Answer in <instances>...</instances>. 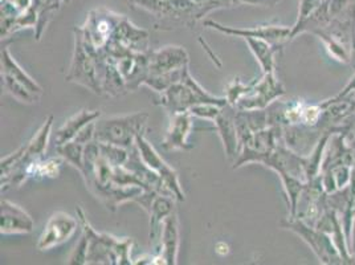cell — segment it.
Segmentation results:
<instances>
[{
    "instance_id": "7402d4cb",
    "label": "cell",
    "mask_w": 355,
    "mask_h": 265,
    "mask_svg": "<svg viewBox=\"0 0 355 265\" xmlns=\"http://www.w3.org/2000/svg\"><path fill=\"white\" fill-rule=\"evenodd\" d=\"M175 198L164 194H158L151 207L148 210L150 215V241L151 244L157 248L159 247V240H161V234H162L163 223L166 218L175 211Z\"/></svg>"
},
{
    "instance_id": "9a60e30c",
    "label": "cell",
    "mask_w": 355,
    "mask_h": 265,
    "mask_svg": "<svg viewBox=\"0 0 355 265\" xmlns=\"http://www.w3.org/2000/svg\"><path fill=\"white\" fill-rule=\"evenodd\" d=\"M190 64L189 52L179 45H166L148 52V76L182 71Z\"/></svg>"
},
{
    "instance_id": "4fadbf2b",
    "label": "cell",
    "mask_w": 355,
    "mask_h": 265,
    "mask_svg": "<svg viewBox=\"0 0 355 265\" xmlns=\"http://www.w3.org/2000/svg\"><path fill=\"white\" fill-rule=\"evenodd\" d=\"M121 17L122 15L106 8H96L89 12L81 31L87 42L97 52L103 51L110 42Z\"/></svg>"
},
{
    "instance_id": "d6a6232c",
    "label": "cell",
    "mask_w": 355,
    "mask_h": 265,
    "mask_svg": "<svg viewBox=\"0 0 355 265\" xmlns=\"http://www.w3.org/2000/svg\"><path fill=\"white\" fill-rule=\"evenodd\" d=\"M327 0H300L298 7V16L295 24H301L306 19H309L313 14H315Z\"/></svg>"
},
{
    "instance_id": "5b68a950",
    "label": "cell",
    "mask_w": 355,
    "mask_h": 265,
    "mask_svg": "<svg viewBox=\"0 0 355 265\" xmlns=\"http://www.w3.org/2000/svg\"><path fill=\"white\" fill-rule=\"evenodd\" d=\"M73 32V56L65 80L89 89L96 94H103L98 77V52L87 42L81 27H76Z\"/></svg>"
},
{
    "instance_id": "ffe728a7",
    "label": "cell",
    "mask_w": 355,
    "mask_h": 265,
    "mask_svg": "<svg viewBox=\"0 0 355 265\" xmlns=\"http://www.w3.org/2000/svg\"><path fill=\"white\" fill-rule=\"evenodd\" d=\"M116 61L129 92H135L145 84L148 76V52H129Z\"/></svg>"
},
{
    "instance_id": "603a6c76",
    "label": "cell",
    "mask_w": 355,
    "mask_h": 265,
    "mask_svg": "<svg viewBox=\"0 0 355 265\" xmlns=\"http://www.w3.org/2000/svg\"><path fill=\"white\" fill-rule=\"evenodd\" d=\"M179 219H178L177 210L170 214L163 223L162 234L159 240L158 253H161L166 265H175L178 263V252H179Z\"/></svg>"
},
{
    "instance_id": "e0dca14e",
    "label": "cell",
    "mask_w": 355,
    "mask_h": 265,
    "mask_svg": "<svg viewBox=\"0 0 355 265\" xmlns=\"http://www.w3.org/2000/svg\"><path fill=\"white\" fill-rule=\"evenodd\" d=\"M110 43L119 45V48L130 52H150L148 31L137 27L125 15H122L119 19V24L110 39Z\"/></svg>"
},
{
    "instance_id": "7a4b0ae2",
    "label": "cell",
    "mask_w": 355,
    "mask_h": 265,
    "mask_svg": "<svg viewBox=\"0 0 355 265\" xmlns=\"http://www.w3.org/2000/svg\"><path fill=\"white\" fill-rule=\"evenodd\" d=\"M53 128V116L45 119L40 129L27 142L20 146V157L8 170L1 171V191L8 189H19L28 178L31 167L39 161L44 160L45 151L49 144V138Z\"/></svg>"
},
{
    "instance_id": "ba28073f",
    "label": "cell",
    "mask_w": 355,
    "mask_h": 265,
    "mask_svg": "<svg viewBox=\"0 0 355 265\" xmlns=\"http://www.w3.org/2000/svg\"><path fill=\"white\" fill-rule=\"evenodd\" d=\"M280 142V129L275 125H269L266 129L252 132L239 146L236 160L234 161V170L251 163L263 164Z\"/></svg>"
},
{
    "instance_id": "4dcf8cb0",
    "label": "cell",
    "mask_w": 355,
    "mask_h": 265,
    "mask_svg": "<svg viewBox=\"0 0 355 265\" xmlns=\"http://www.w3.org/2000/svg\"><path fill=\"white\" fill-rule=\"evenodd\" d=\"M89 239L88 236L83 232L78 243L74 246V250L68 257V264L72 265H87L88 259Z\"/></svg>"
},
{
    "instance_id": "4316f807",
    "label": "cell",
    "mask_w": 355,
    "mask_h": 265,
    "mask_svg": "<svg viewBox=\"0 0 355 265\" xmlns=\"http://www.w3.org/2000/svg\"><path fill=\"white\" fill-rule=\"evenodd\" d=\"M279 177L282 179V187H284V191L286 195V200H288V206H289V216H295L298 199L302 194L306 182H304L300 178L289 176V174H279Z\"/></svg>"
},
{
    "instance_id": "8fae6325",
    "label": "cell",
    "mask_w": 355,
    "mask_h": 265,
    "mask_svg": "<svg viewBox=\"0 0 355 265\" xmlns=\"http://www.w3.org/2000/svg\"><path fill=\"white\" fill-rule=\"evenodd\" d=\"M286 94L282 81L276 77V72L263 74L259 80H253L248 93L236 103L237 109H266L272 103L282 100Z\"/></svg>"
},
{
    "instance_id": "ac0fdd59",
    "label": "cell",
    "mask_w": 355,
    "mask_h": 265,
    "mask_svg": "<svg viewBox=\"0 0 355 265\" xmlns=\"http://www.w3.org/2000/svg\"><path fill=\"white\" fill-rule=\"evenodd\" d=\"M1 221L0 232L1 235H21L31 234L33 231V219L23 207L16 205L11 200L1 199Z\"/></svg>"
},
{
    "instance_id": "52a82bcc",
    "label": "cell",
    "mask_w": 355,
    "mask_h": 265,
    "mask_svg": "<svg viewBox=\"0 0 355 265\" xmlns=\"http://www.w3.org/2000/svg\"><path fill=\"white\" fill-rule=\"evenodd\" d=\"M280 227L300 236L302 241L315 255V257L321 264H345L334 240L324 231L306 224L305 221L298 218H292V216H288L286 219L280 221Z\"/></svg>"
},
{
    "instance_id": "8992f818",
    "label": "cell",
    "mask_w": 355,
    "mask_h": 265,
    "mask_svg": "<svg viewBox=\"0 0 355 265\" xmlns=\"http://www.w3.org/2000/svg\"><path fill=\"white\" fill-rule=\"evenodd\" d=\"M1 83L4 90L19 103H40L44 90L16 61L8 46L1 49Z\"/></svg>"
},
{
    "instance_id": "3957f363",
    "label": "cell",
    "mask_w": 355,
    "mask_h": 265,
    "mask_svg": "<svg viewBox=\"0 0 355 265\" xmlns=\"http://www.w3.org/2000/svg\"><path fill=\"white\" fill-rule=\"evenodd\" d=\"M161 94L157 105L162 106L170 114L179 112H189L193 105L198 103H215L219 106H227L228 101L225 97H216L208 93L196 80L193 78L190 69L184 74L183 78L166 89Z\"/></svg>"
},
{
    "instance_id": "836d02e7",
    "label": "cell",
    "mask_w": 355,
    "mask_h": 265,
    "mask_svg": "<svg viewBox=\"0 0 355 265\" xmlns=\"http://www.w3.org/2000/svg\"><path fill=\"white\" fill-rule=\"evenodd\" d=\"M0 1H6L10 6H12L19 12H24L30 7L32 0H0Z\"/></svg>"
},
{
    "instance_id": "5bb4252c",
    "label": "cell",
    "mask_w": 355,
    "mask_h": 265,
    "mask_svg": "<svg viewBox=\"0 0 355 265\" xmlns=\"http://www.w3.org/2000/svg\"><path fill=\"white\" fill-rule=\"evenodd\" d=\"M78 225V218L76 219L67 212L58 211L52 214L45 224L42 235L39 236L36 248L39 250H52L68 241L76 234Z\"/></svg>"
},
{
    "instance_id": "d4e9b609",
    "label": "cell",
    "mask_w": 355,
    "mask_h": 265,
    "mask_svg": "<svg viewBox=\"0 0 355 265\" xmlns=\"http://www.w3.org/2000/svg\"><path fill=\"white\" fill-rule=\"evenodd\" d=\"M245 43L250 46L254 59L257 60L263 74H272L276 72V61L275 56L280 52L276 46L268 43L261 39H252L247 37L244 39Z\"/></svg>"
},
{
    "instance_id": "484cf974",
    "label": "cell",
    "mask_w": 355,
    "mask_h": 265,
    "mask_svg": "<svg viewBox=\"0 0 355 265\" xmlns=\"http://www.w3.org/2000/svg\"><path fill=\"white\" fill-rule=\"evenodd\" d=\"M62 0H32L31 8L37 15V23L35 27V37L37 42L42 40L48 24L52 22V19L58 14L61 7Z\"/></svg>"
},
{
    "instance_id": "2e32d148",
    "label": "cell",
    "mask_w": 355,
    "mask_h": 265,
    "mask_svg": "<svg viewBox=\"0 0 355 265\" xmlns=\"http://www.w3.org/2000/svg\"><path fill=\"white\" fill-rule=\"evenodd\" d=\"M170 116V123L163 138V148L167 151L191 150L193 145L189 142V137L193 130V114L190 112H179Z\"/></svg>"
},
{
    "instance_id": "1f68e13d",
    "label": "cell",
    "mask_w": 355,
    "mask_h": 265,
    "mask_svg": "<svg viewBox=\"0 0 355 265\" xmlns=\"http://www.w3.org/2000/svg\"><path fill=\"white\" fill-rule=\"evenodd\" d=\"M224 106H219L215 103H198L193 105V108L189 110L193 118H202L207 121H215V118L219 116Z\"/></svg>"
},
{
    "instance_id": "9c48e42d",
    "label": "cell",
    "mask_w": 355,
    "mask_h": 265,
    "mask_svg": "<svg viewBox=\"0 0 355 265\" xmlns=\"http://www.w3.org/2000/svg\"><path fill=\"white\" fill-rule=\"evenodd\" d=\"M203 27L209 28V30L218 31L225 36H232V37H240V39H261L266 40L268 43L276 46L279 51H282V48L288 43H291L292 39V27L286 26H275V24H266V26H257V27H248V28H236V27H230L224 26L219 22L215 20H203Z\"/></svg>"
},
{
    "instance_id": "6da1fadb",
    "label": "cell",
    "mask_w": 355,
    "mask_h": 265,
    "mask_svg": "<svg viewBox=\"0 0 355 265\" xmlns=\"http://www.w3.org/2000/svg\"><path fill=\"white\" fill-rule=\"evenodd\" d=\"M301 33L317 36L333 59L349 64L355 52V0H327L309 19L292 27V39Z\"/></svg>"
},
{
    "instance_id": "e575fe53",
    "label": "cell",
    "mask_w": 355,
    "mask_h": 265,
    "mask_svg": "<svg viewBox=\"0 0 355 265\" xmlns=\"http://www.w3.org/2000/svg\"><path fill=\"white\" fill-rule=\"evenodd\" d=\"M215 250H216L220 256H225V255L230 253V246H228L227 243H224V241H219V243H216V246H215Z\"/></svg>"
},
{
    "instance_id": "83f0119b",
    "label": "cell",
    "mask_w": 355,
    "mask_h": 265,
    "mask_svg": "<svg viewBox=\"0 0 355 265\" xmlns=\"http://www.w3.org/2000/svg\"><path fill=\"white\" fill-rule=\"evenodd\" d=\"M58 154L67 163H69L71 166H73L74 169H77L80 173L83 170L84 166V150L85 145L78 144L76 141H69L64 145L56 146Z\"/></svg>"
},
{
    "instance_id": "d590c367",
    "label": "cell",
    "mask_w": 355,
    "mask_h": 265,
    "mask_svg": "<svg viewBox=\"0 0 355 265\" xmlns=\"http://www.w3.org/2000/svg\"><path fill=\"white\" fill-rule=\"evenodd\" d=\"M71 0H62V3H69Z\"/></svg>"
},
{
    "instance_id": "44dd1931",
    "label": "cell",
    "mask_w": 355,
    "mask_h": 265,
    "mask_svg": "<svg viewBox=\"0 0 355 265\" xmlns=\"http://www.w3.org/2000/svg\"><path fill=\"white\" fill-rule=\"evenodd\" d=\"M235 106L227 105L222 109L219 116L215 118L214 125L222 139L223 148L225 157L230 161H235L239 153V135H237L236 123H235Z\"/></svg>"
},
{
    "instance_id": "f1b7e54d",
    "label": "cell",
    "mask_w": 355,
    "mask_h": 265,
    "mask_svg": "<svg viewBox=\"0 0 355 265\" xmlns=\"http://www.w3.org/2000/svg\"><path fill=\"white\" fill-rule=\"evenodd\" d=\"M64 162L65 161L60 155H58L56 158L42 160V161L35 163L31 167L30 178H58L59 177L60 170H61V166H62Z\"/></svg>"
},
{
    "instance_id": "cb8c5ba5",
    "label": "cell",
    "mask_w": 355,
    "mask_h": 265,
    "mask_svg": "<svg viewBox=\"0 0 355 265\" xmlns=\"http://www.w3.org/2000/svg\"><path fill=\"white\" fill-rule=\"evenodd\" d=\"M101 118L100 110H89V109H81L72 117L68 118L55 135V146L64 145L69 141L74 139V137L81 132L87 125L97 121Z\"/></svg>"
},
{
    "instance_id": "30bf717a",
    "label": "cell",
    "mask_w": 355,
    "mask_h": 265,
    "mask_svg": "<svg viewBox=\"0 0 355 265\" xmlns=\"http://www.w3.org/2000/svg\"><path fill=\"white\" fill-rule=\"evenodd\" d=\"M135 146L139 151V155L142 161L146 163L150 170H153L158 177L162 179L163 185L167 187V190L174 195L178 202H184L186 195L179 182V176L177 171L163 160L159 153L150 144L145 135V132H141L135 139Z\"/></svg>"
},
{
    "instance_id": "f546056e",
    "label": "cell",
    "mask_w": 355,
    "mask_h": 265,
    "mask_svg": "<svg viewBox=\"0 0 355 265\" xmlns=\"http://www.w3.org/2000/svg\"><path fill=\"white\" fill-rule=\"evenodd\" d=\"M251 89V83H243L239 77L231 80L225 87V99L230 105L236 106L241 97H244Z\"/></svg>"
},
{
    "instance_id": "d6986e66",
    "label": "cell",
    "mask_w": 355,
    "mask_h": 265,
    "mask_svg": "<svg viewBox=\"0 0 355 265\" xmlns=\"http://www.w3.org/2000/svg\"><path fill=\"white\" fill-rule=\"evenodd\" d=\"M98 77L103 94L110 97H121L129 93L128 85L119 72L117 61L104 51H98Z\"/></svg>"
},
{
    "instance_id": "7c38bea8",
    "label": "cell",
    "mask_w": 355,
    "mask_h": 265,
    "mask_svg": "<svg viewBox=\"0 0 355 265\" xmlns=\"http://www.w3.org/2000/svg\"><path fill=\"white\" fill-rule=\"evenodd\" d=\"M77 218L83 232L88 236L89 250L87 264L117 265L116 247L119 237L105 232H97L89 223L85 212L81 207H77Z\"/></svg>"
},
{
    "instance_id": "277c9868",
    "label": "cell",
    "mask_w": 355,
    "mask_h": 265,
    "mask_svg": "<svg viewBox=\"0 0 355 265\" xmlns=\"http://www.w3.org/2000/svg\"><path fill=\"white\" fill-rule=\"evenodd\" d=\"M148 121V113L146 112L98 118L96 121L94 141L112 144L119 148H134L137 137L146 130Z\"/></svg>"
}]
</instances>
